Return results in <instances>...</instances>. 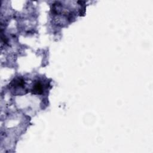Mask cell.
<instances>
[{"mask_svg": "<svg viewBox=\"0 0 153 153\" xmlns=\"http://www.w3.org/2000/svg\"><path fill=\"white\" fill-rule=\"evenodd\" d=\"M43 85L40 82H36L35 83L32 90V92L35 95H40L43 93Z\"/></svg>", "mask_w": 153, "mask_h": 153, "instance_id": "6da1fadb", "label": "cell"}]
</instances>
